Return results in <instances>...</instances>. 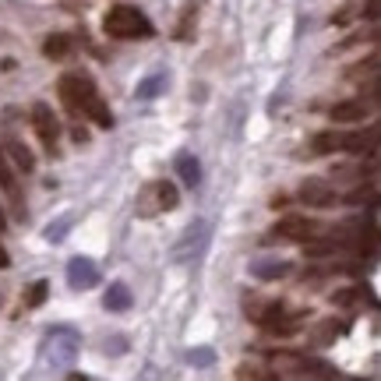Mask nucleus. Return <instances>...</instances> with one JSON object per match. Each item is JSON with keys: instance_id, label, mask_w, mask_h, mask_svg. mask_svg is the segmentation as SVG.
Wrapping results in <instances>:
<instances>
[{"instance_id": "obj_20", "label": "nucleus", "mask_w": 381, "mask_h": 381, "mask_svg": "<svg viewBox=\"0 0 381 381\" xmlns=\"http://www.w3.org/2000/svg\"><path fill=\"white\" fill-rule=\"evenodd\" d=\"M71 357H75V343H71V339H60V336H57V343H53V360L68 364Z\"/></svg>"}, {"instance_id": "obj_7", "label": "nucleus", "mask_w": 381, "mask_h": 381, "mask_svg": "<svg viewBox=\"0 0 381 381\" xmlns=\"http://www.w3.org/2000/svg\"><path fill=\"white\" fill-rule=\"evenodd\" d=\"M300 201H304V205H311V208H332V205L339 201V194H336V188H332L328 181L311 177V181H304V184H300Z\"/></svg>"}, {"instance_id": "obj_23", "label": "nucleus", "mask_w": 381, "mask_h": 381, "mask_svg": "<svg viewBox=\"0 0 381 381\" xmlns=\"http://www.w3.org/2000/svg\"><path fill=\"white\" fill-rule=\"evenodd\" d=\"M360 296H364V289H360V286H357V289H339V293H336V296H332V300H336V304H343V307H346V304H353V300H360Z\"/></svg>"}, {"instance_id": "obj_8", "label": "nucleus", "mask_w": 381, "mask_h": 381, "mask_svg": "<svg viewBox=\"0 0 381 381\" xmlns=\"http://www.w3.org/2000/svg\"><path fill=\"white\" fill-rule=\"evenodd\" d=\"M68 283L75 289H92L99 286V269H95L92 258H71L68 262Z\"/></svg>"}, {"instance_id": "obj_25", "label": "nucleus", "mask_w": 381, "mask_h": 381, "mask_svg": "<svg viewBox=\"0 0 381 381\" xmlns=\"http://www.w3.org/2000/svg\"><path fill=\"white\" fill-rule=\"evenodd\" d=\"M7 262H11V258H7V251L0 247V269H7Z\"/></svg>"}, {"instance_id": "obj_6", "label": "nucleus", "mask_w": 381, "mask_h": 381, "mask_svg": "<svg viewBox=\"0 0 381 381\" xmlns=\"http://www.w3.org/2000/svg\"><path fill=\"white\" fill-rule=\"evenodd\" d=\"M276 233L286 237V240H300V244H307V240H314V237L321 233V226H318L314 219H307V215H286V219H279Z\"/></svg>"}, {"instance_id": "obj_3", "label": "nucleus", "mask_w": 381, "mask_h": 381, "mask_svg": "<svg viewBox=\"0 0 381 381\" xmlns=\"http://www.w3.org/2000/svg\"><path fill=\"white\" fill-rule=\"evenodd\" d=\"M32 131H36V138H39V145L43 149H57V138H60V124H57V117H53V109L50 106H43V102H36L32 106Z\"/></svg>"}, {"instance_id": "obj_13", "label": "nucleus", "mask_w": 381, "mask_h": 381, "mask_svg": "<svg viewBox=\"0 0 381 381\" xmlns=\"http://www.w3.org/2000/svg\"><path fill=\"white\" fill-rule=\"evenodd\" d=\"M346 78H350V82H364V78L375 82V78H378V53L371 50L367 60H360V64H353V68L346 71Z\"/></svg>"}, {"instance_id": "obj_11", "label": "nucleus", "mask_w": 381, "mask_h": 381, "mask_svg": "<svg viewBox=\"0 0 381 381\" xmlns=\"http://www.w3.org/2000/svg\"><path fill=\"white\" fill-rule=\"evenodd\" d=\"M0 190L7 194V201H11V208L14 212H21L25 205H21V190H18V181H14V173H11V166H7V156L0 152Z\"/></svg>"}, {"instance_id": "obj_27", "label": "nucleus", "mask_w": 381, "mask_h": 381, "mask_svg": "<svg viewBox=\"0 0 381 381\" xmlns=\"http://www.w3.org/2000/svg\"><path fill=\"white\" fill-rule=\"evenodd\" d=\"M68 381H89V378H82V375H71V378H68Z\"/></svg>"}, {"instance_id": "obj_17", "label": "nucleus", "mask_w": 381, "mask_h": 381, "mask_svg": "<svg viewBox=\"0 0 381 381\" xmlns=\"http://www.w3.org/2000/svg\"><path fill=\"white\" fill-rule=\"evenodd\" d=\"M177 166H181V177H184V184H188V188H194V184L201 181V166H198V159H194V156H181V163H177Z\"/></svg>"}, {"instance_id": "obj_24", "label": "nucleus", "mask_w": 381, "mask_h": 381, "mask_svg": "<svg viewBox=\"0 0 381 381\" xmlns=\"http://www.w3.org/2000/svg\"><path fill=\"white\" fill-rule=\"evenodd\" d=\"M190 364H198V367L212 364V350H190Z\"/></svg>"}, {"instance_id": "obj_12", "label": "nucleus", "mask_w": 381, "mask_h": 381, "mask_svg": "<svg viewBox=\"0 0 381 381\" xmlns=\"http://www.w3.org/2000/svg\"><path fill=\"white\" fill-rule=\"evenodd\" d=\"M251 272H254L258 279L272 283V279L289 276V272H293V265H289V262H279V258H269V262H254V265H251Z\"/></svg>"}, {"instance_id": "obj_19", "label": "nucleus", "mask_w": 381, "mask_h": 381, "mask_svg": "<svg viewBox=\"0 0 381 381\" xmlns=\"http://www.w3.org/2000/svg\"><path fill=\"white\" fill-rule=\"evenodd\" d=\"M163 85H166V78H163V75H152L149 82L138 85V99H152V95H159L163 92Z\"/></svg>"}, {"instance_id": "obj_5", "label": "nucleus", "mask_w": 381, "mask_h": 381, "mask_svg": "<svg viewBox=\"0 0 381 381\" xmlns=\"http://www.w3.org/2000/svg\"><path fill=\"white\" fill-rule=\"evenodd\" d=\"M177 201H181V194H177L173 184L156 181V184H149V190H145L141 212H170V208H177Z\"/></svg>"}, {"instance_id": "obj_9", "label": "nucleus", "mask_w": 381, "mask_h": 381, "mask_svg": "<svg viewBox=\"0 0 381 381\" xmlns=\"http://www.w3.org/2000/svg\"><path fill=\"white\" fill-rule=\"evenodd\" d=\"M328 117L336 124H357V120H367L371 117V102L367 99H346V102H336L328 109Z\"/></svg>"}, {"instance_id": "obj_22", "label": "nucleus", "mask_w": 381, "mask_h": 381, "mask_svg": "<svg viewBox=\"0 0 381 381\" xmlns=\"http://www.w3.org/2000/svg\"><path fill=\"white\" fill-rule=\"evenodd\" d=\"M190 25H194V7H184V14H181V28H177V39H190Z\"/></svg>"}, {"instance_id": "obj_10", "label": "nucleus", "mask_w": 381, "mask_h": 381, "mask_svg": "<svg viewBox=\"0 0 381 381\" xmlns=\"http://www.w3.org/2000/svg\"><path fill=\"white\" fill-rule=\"evenodd\" d=\"M205 240H208V222H194L188 233H184V240L177 244L173 258H177V262H188L190 254H198V251L205 247Z\"/></svg>"}, {"instance_id": "obj_4", "label": "nucleus", "mask_w": 381, "mask_h": 381, "mask_svg": "<svg viewBox=\"0 0 381 381\" xmlns=\"http://www.w3.org/2000/svg\"><path fill=\"white\" fill-rule=\"evenodd\" d=\"M353 21H371L375 25L378 21V0H350V4H343V7L332 11V25L346 28Z\"/></svg>"}, {"instance_id": "obj_1", "label": "nucleus", "mask_w": 381, "mask_h": 381, "mask_svg": "<svg viewBox=\"0 0 381 381\" xmlns=\"http://www.w3.org/2000/svg\"><path fill=\"white\" fill-rule=\"evenodd\" d=\"M57 92H60L64 106H68L71 113L89 117V120H95L99 127H109V124H113V113L106 109V102H102V95L95 92L89 75H64L60 85H57Z\"/></svg>"}, {"instance_id": "obj_21", "label": "nucleus", "mask_w": 381, "mask_h": 381, "mask_svg": "<svg viewBox=\"0 0 381 381\" xmlns=\"http://www.w3.org/2000/svg\"><path fill=\"white\" fill-rule=\"evenodd\" d=\"M46 289H50L46 283H32V289H28V296H25V304H28V307H39V304L46 300Z\"/></svg>"}, {"instance_id": "obj_18", "label": "nucleus", "mask_w": 381, "mask_h": 381, "mask_svg": "<svg viewBox=\"0 0 381 381\" xmlns=\"http://www.w3.org/2000/svg\"><path fill=\"white\" fill-rule=\"evenodd\" d=\"M339 332H343V325H336V321H325V325L314 332V346H328V343H332Z\"/></svg>"}, {"instance_id": "obj_15", "label": "nucleus", "mask_w": 381, "mask_h": 381, "mask_svg": "<svg viewBox=\"0 0 381 381\" xmlns=\"http://www.w3.org/2000/svg\"><path fill=\"white\" fill-rule=\"evenodd\" d=\"M7 156L14 159V166H18L21 173H32V170H36V159H32V152H28L21 141H7Z\"/></svg>"}, {"instance_id": "obj_14", "label": "nucleus", "mask_w": 381, "mask_h": 381, "mask_svg": "<svg viewBox=\"0 0 381 381\" xmlns=\"http://www.w3.org/2000/svg\"><path fill=\"white\" fill-rule=\"evenodd\" d=\"M131 307V289L124 283H113L106 289V311H127Z\"/></svg>"}, {"instance_id": "obj_26", "label": "nucleus", "mask_w": 381, "mask_h": 381, "mask_svg": "<svg viewBox=\"0 0 381 381\" xmlns=\"http://www.w3.org/2000/svg\"><path fill=\"white\" fill-rule=\"evenodd\" d=\"M7 230V219H4V208H0V233Z\"/></svg>"}, {"instance_id": "obj_16", "label": "nucleus", "mask_w": 381, "mask_h": 381, "mask_svg": "<svg viewBox=\"0 0 381 381\" xmlns=\"http://www.w3.org/2000/svg\"><path fill=\"white\" fill-rule=\"evenodd\" d=\"M43 53H46L50 60H64V57L71 53V39H68V36H50V39L43 43Z\"/></svg>"}, {"instance_id": "obj_2", "label": "nucleus", "mask_w": 381, "mask_h": 381, "mask_svg": "<svg viewBox=\"0 0 381 381\" xmlns=\"http://www.w3.org/2000/svg\"><path fill=\"white\" fill-rule=\"evenodd\" d=\"M106 32L113 36V39H149L152 36V21L138 11V7H131V4H117V7H109V14H106Z\"/></svg>"}]
</instances>
